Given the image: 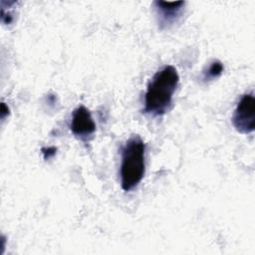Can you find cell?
I'll use <instances>...</instances> for the list:
<instances>
[{
	"mask_svg": "<svg viewBox=\"0 0 255 255\" xmlns=\"http://www.w3.org/2000/svg\"><path fill=\"white\" fill-rule=\"evenodd\" d=\"M70 129L75 136L82 140H86L96 131V124L86 107L79 106L73 111Z\"/></svg>",
	"mask_w": 255,
	"mask_h": 255,
	"instance_id": "277c9868",
	"label": "cell"
},
{
	"mask_svg": "<svg viewBox=\"0 0 255 255\" xmlns=\"http://www.w3.org/2000/svg\"><path fill=\"white\" fill-rule=\"evenodd\" d=\"M121 186L125 191L135 188L145 172V144L137 134L131 135L122 148Z\"/></svg>",
	"mask_w": 255,
	"mask_h": 255,
	"instance_id": "7a4b0ae2",
	"label": "cell"
},
{
	"mask_svg": "<svg viewBox=\"0 0 255 255\" xmlns=\"http://www.w3.org/2000/svg\"><path fill=\"white\" fill-rule=\"evenodd\" d=\"M232 124L235 129L248 134L255 129V100L253 94H245L238 102L233 116Z\"/></svg>",
	"mask_w": 255,
	"mask_h": 255,
	"instance_id": "3957f363",
	"label": "cell"
},
{
	"mask_svg": "<svg viewBox=\"0 0 255 255\" xmlns=\"http://www.w3.org/2000/svg\"><path fill=\"white\" fill-rule=\"evenodd\" d=\"M178 83L179 75L175 67L166 65L158 70L147 85L143 112L153 117L164 115L171 106Z\"/></svg>",
	"mask_w": 255,
	"mask_h": 255,
	"instance_id": "6da1fadb",
	"label": "cell"
},
{
	"mask_svg": "<svg viewBox=\"0 0 255 255\" xmlns=\"http://www.w3.org/2000/svg\"><path fill=\"white\" fill-rule=\"evenodd\" d=\"M223 64L218 61L214 60L210 63V65L207 67V69L203 72V80L209 81V80H214L217 79L223 72Z\"/></svg>",
	"mask_w": 255,
	"mask_h": 255,
	"instance_id": "8992f818",
	"label": "cell"
},
{
	"mask_svg": "<svg viewBox=\"0 0 255 255\" xmlns=\"http://www.w3.org/2000/svg\"><path fill=\"white\" fill-rule=\"evenodd\" d=\"M56 151H57V148L55 146H48V147H44L42 149V152H43V155H44L45 159L54 156L56 154Z\"/></svg>",
	"mask_w": 255,
	"mask_h": 255,
	"instance_id": "52a82bcc",
	"label": "cell"
},
{
	"mask_svg": "<svg viewBox=\"0 0 255 255\" xmlns=\"http://www.w3.org/2000/svg\"><path fill=\"white\" fill-rule=\"evenodd\" d=\"M184 5H185L184 1H175V2H166L161 0L154 1L153 6L156 12L159 28L160 29L169 28L174 23H176L180 18Z\"/></svg>",
	"mask_w": 255,
	"mask_h": 255,
	"instance_id": "5b68a950",
	"label": "cell"
}]
</instances>
